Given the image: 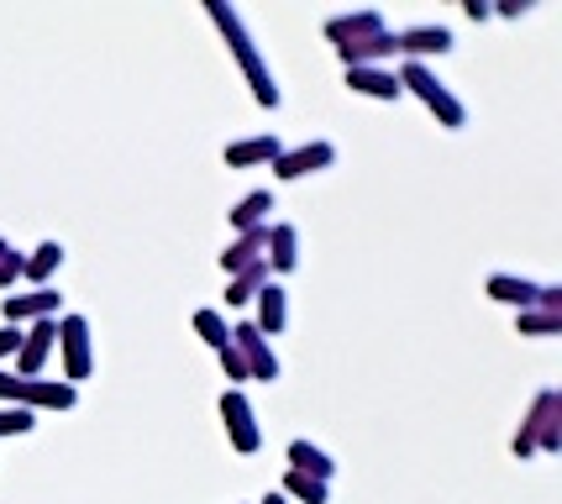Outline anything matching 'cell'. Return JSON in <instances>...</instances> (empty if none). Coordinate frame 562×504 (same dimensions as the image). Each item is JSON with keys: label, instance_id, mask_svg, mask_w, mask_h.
Instances as JSON below:
<instances>
[{"label": "cell", "instance_id": "obj_5", "mask_svg": "<svg viewBox=\"0 0 562 504\" xmlns=\"http://www.w3.org/2000/svg\"><path fill=\"white\" fill-rule=\"evenodd\" d=\"M58 352H64V384L79 389V379H90L95 368V341L85 315H58Z\"/></svg>", "mask_w": 562, "mask_h": 504}, {"label": "cell", "instance_id": "obj_26", "mask_svg": "<svg viewBox=\"0 0 562 504\" xmlns=\"http://www.w3.org/2000/svg\"><path fill=\"white\" fill-rule=\"evenodd\" d=\"M216 358H221V373L232 379V389H243V384H247V362H243V352H237V347L226 341V347H221Z\"/></svg>", "mask_w": 562, "mask_h": 504}, {"label": "cell", "instance_id": "obj_16", "mask_svg": "<svg viewBox=\"0 0 562 504\" xmlns=\"http://www.w3.org/2000/svg\"><path fill=\"white\" fill-rule=\"evenodd\" d=\"M263 336H279L284 326H290V294H284V284H263L258 289V321H252Z\"/></svg>", "mask_w": 562, "mask_h": 504}, {"label": "cell", "instance_id": "obj_28", "mask_svg": "<svg viewBox=\"0 0 562 504\" xmlns=\"http://www.w3.org/2000/svg\"><path fill=\"white\" fill-rule=\"evenodd\" d=\"M537 311H547V315H562V289H558V284H541V294H537Z\"/></svg>", "mask_w": 562, "mask_h": 504}, {"label": "cell", "instance_id": "obj_24", "mask_svg": "<svg viewBox=\"0 0 562 504\" xmlns=\"http://www.w3.org/2000/svg\"><path fill=\"white\" fill-rule=\"evenodd\" d=\"M515 332H520V336H562V315H547V311H515Z\"/></svg>", "mask_w": 562, "mask_h": 504}, {"label": "cell", "instance_id": "obj_1", "mask_svg": "<svg viewBox=\"0 0 562 504\" xmlns=\"http://www.w3.org/2000/svg\"><path fill=\"white\" fill-rule=\"evenodd\" d=\"M205 16L221 26V37H226V48H232V58H237V69L247 74V85H252V100L263 105V111H279V85H273V69L269 58H263V48L252 43V32H247V22L237 16V5H226V0H205Z\"/></svg>", "mask_w": 562, "mask_h": 504}, {"label": "cell", "instance_id": "obj_15", "mask_svg": "<svg viewBox=\"0 0 562 504\" xmlns=\"http://www.w3.org/2000/svg\"><path fill=\"white\" fill-rule=\"evenodd\" d=\"M269 273H294L300 268V226L294 221H279L269 226V253H263Z\"/></svg>", "mask_w": 562, "mask_h": 504}, {"label": "cell", "instance_id": "obj_27", "mask_svg": "<svg viewBox=\"0 0 562 504\" xmlns=\"http://www.w3.org/2000/svg\"><path fill=\"white\" fill-rule=\"evenodd\" d=\"M22 253H16V247H5V253H0V289H11L16 284V279H22Z\"/></svg>", "mask_w": 562, "mask_h": 504}, {"label": "cell", "instance_id": "obj_17", "mask_svg": "<svg viewBox=\"0 0 562 504\" xmlns=\"http://www.w3.org/2000/svg\"><path fill=\"white\" fill-rule=\"evenodd\" d=\"M290 468H294V473H305V479H321V483L337 479V462H331V452H321L316 441H305V436H294V441H290Z\"/></svg>", "mask_w": 562, "mask_h": 504}, {"label": "cell", "instance_id": "obj_32", "mask_svg": "<svg viewBox=\"0 0 562 504\" xmlns=\"http://www.w3.org/2000/svg\"><path fill=\"white\" fill-rule=\"evenodd\" d=\"M263 504H290V500H284V494H269V500H263Z\"/></svg>", "mask_w": 562, "mask_h": 504}, {"label": "cell", "instance_id": "obj_2", "mask_svg": "<svg viewBox=\"0 0 562 504\" xmlns=\"http://www.w3.org/2000/svg\"><path fill=\"white\" fill-rule=\"evenodd\" d=\"M510 452L515 457H537V452H562V394L558 389H541L531 410H526V421H520V432L510 436Z\"/></svg>", "mask_w": 562, "mask_h": 504}, {"label": "cell", "instance_id": "obj_11", "mask_svg": "<svg viewBox=\"0 0 562 504\" xmlns=\"http://www.w3.org/2000/svg\"><path fill=\"white\" fill-rule=\"evenodd\" d=\"M394 48L405 53V64H426L431 53H452L458 48V37L447 32V26H431V22H420V26H405V32H394Z\"/></svg>", "mask_w": 562, "mask_h": 504}, {"label": "cell", "instance_id": "obj_10", "mask_svg": "<svg viewBox=\"0 0 562 504\" xmlns=\"http://www.w3.org/2000/svg\"><path fill=\"white\" fill-rule=\"evenodd\" d=\"M379 32H390V22H384V11H373V5H363V11H347V16H331V22H326V43H331V48H352V43H368V37H379Z\"/></svg>", "mask_w": 562, "mask_h": 504}, {"label": "cell", "instance_id": "obj_4", "mask_svg": "<svg viewBox=\"0 0 562 504\" xmlns=\"http://www.w3.org/2000/svg\"><path fill=\"white\" fill-rule=\"evenodd\" d=\"M0 400L37 415V410H74L79 405V389L64 384V379H16V373L0 368Z\"/></svg>", "mask_w": 562, "mask_h": 504}, {"label": "cell", "instance_id": "obj_33", "mask_svg": "<svg viewBox=\"0 0 562 504\" xmlns=\"http://www.w3.org/2000/svg\"><path fill=\"white\" fill-rule=\"evenodd\" d=\"M5 247H11V242H5V237H0V253H5Z\"/></svg>", "mask_w": 562, "mask_h": 504}, {"label": "cell", "instance_id": "obj_30", "mask_svg": "<svg viewBox=\"0 0 562 504\" xmlns=\"http://www.w3.org/2000/svg\"><path fill=\"white\" fill-rule=\"evenodd\" d=\"M463 11L473 16V22H490V16H494V5H490V0H468Z\"/></svg>", "mask_w": 562, "mask_h": 504}, {"label": "cell", "instance_id": "obj_21", "mask_svg": "<svg viewBox=\"0 0 562 504\" xmlns=\"http://www.w3.org/2000/svg\"><path fill=\"white\" fill-rule=\"evenodd\" d=\"M263 284H269V264H252V268H243V273H232V279H226V305H232V311H237V305H252Z\"/></svg>", "mask_w": 562, "mask_h": 504}, {"label": "cell", "instance_id": "obj_25", "mask_svg": "<svg viewBox=\"0 0 562 504\" xmlns=\"http://www.w3.org/2000/svg\"><path fill=\"white\" fill-rule=\"evenodd\" d=\"M32 426H37V415H32V410L0 405V436H26Z\"/></svg>", "mask_w": 562, "mask_h": 504}, {"label": "cell", "instance_id": "obj_13", "mask_svg": "<svg viewBox=\"0 0 562 504\" xmlns=\"http://www.w3.org/2000/svg\"><path fill=\"white\" fill-rule=\"evenodd\" d=\"M279 153H284V143L273 137V132H263V137H243V143H226V168H258V164H279Z\"/></svg>", "mask_w": 562, "mask_h": 504}, {"label": "cell", "instance_id": "obj_7", "mask_svg": "<svg viewBox=\"0 0 562 504\" xmlns=\"http://www.w3.org/2000/svg\"><path fill=\"white\" fill-rule=\"evenodd\" d=\"M232 347L243 352L247 379H258V384H273V379H279V358H273L269 336L258 332L252 321H237V326H232Z\"/></svg>", "mask_w": 562, "mask_h": 504}, {"label": "cell", "instance_id": "obj_20", "mask_svg": "<svg viewBox=\"0 0 562 504\" xmlns=\"http://www.w3.org/2000/svg\"><path fill=\"white\" fill-rule=\"evenodd\" d=\"M58 268H64V242H43V247L22 264V279L32 289H48V279L58 273Z\"/></svg>", "mask_w": 562, "mask_h": 504}, {"label": "cell", "instance_id": "obj_22", "mask_svg": "<svg viewBox=\"0 0 562 504\" xmlns=\"http://www.w3.org/2000/svg\"><path fill=\"white\" fill-rule=\"evenodd\" d=\"M284 500L294 504H331V483H321V479H305V473H284V489H279Z\"/></svg>", "mask_w": 562, "mask_h": 504}, {"label": "cell", "instance_id": "obj_31", "mask_svg": "<svg viewBox=\"0 0 562 504\" xmlns=\"http://www.w3.org/2000/svg\"><path fill=\"white\" fill-rule=\"evenodd\" d=\"M494 11H499V16H526V11H531V0H505V5H494Z\"/></svg>", "mask_w": 562, "mask_h": 504}, {"label": "cell", "instance_id": "obj_19", "mask_svg": "<svg viewBox=\"0 0 562 504\" xmlns=\"http://www.w3.org/2000/svg\"><path fill=\"white\" fill-rule=\"evenodd\" d=\"M269 211H273V190H252L237 200V211H226L232 232H252V226H269Z\"/></svg>", "mask_w": 562, "mask_h": 504}, {"label": "cell", "instance_id": "obj_8", "mask_svg": "<svg viewBox=\"0 0 562 504\" xmlns=\"http://www.w3.org/2000/svg\"><path fill=\"white\" fill-rule=\"evenodd\" d=\"M53 347H58V321H32V326H22V347H16V379H43Z\"/></svg>", "mask_w": 562, "mask_h": 504}, {"label": "cell", "instance_id": "obj_6", "mask_svg": "<svg viewBox=\"0 0 562 504\" xmlns=\"http://www.w3.org/2000/svg\"><path fill=\"white\" fill-rule=\"evenodd\" d=\"M221 426H226V441H232V452L252 457L263 447V426H258V410L247 400L243 389H226L221 394Z\"/></svg>", "mask_w": 562, "mask_h": 504}, {"label": "cell", "instance_id": "obj_23", "mask_svg": "<svg viewBox=\"0 0 562 504\" xmlns=\"http://www.w3.org/2000/svg\"><path fill=\"white\" fill-rule=\"evenodd\" d=\"M195 336L200 341H205V347H226V341H232V326H226V315L221 311H195Z\"/></svg>", "mask_w": 562, "mask_h": 504}, {"label": "cell", "instance_id": "obj_18", "mask_svg": "<svg viewBox=\"0 0 562 504\" xmlns=\"http://www.w3.org/2000/svg\"><path fill=\"white\" fill-rule=\"evenodd\" d=\"M347 90L352 96H368V100H400V79L394 69H347Z\"/></svg>", "mask_w": 562, "mask_h": 504}, {"label": "cell", "instance_id": "obj_12", "mask_svg": "<svg viewBox=\"0 0 562 504\" xmlns=\"http://www.w3.org/2000/svg\"><path fill=\"white\" fill-rule=\"evenodd\" d=\"M331 164H337V147L326 143V137H316V143H305V147H284L273 173L279 179H305V173H321V168H331Z\"/></svg>", "mask_w": 562, "mask_h": 504}, {"label": "cell", "instance_id": "obj_14", "mask_svg": "<svg viewBox=\"0 0 562 504\" xmlns=\"http://www.w3.org/2000/svg\"><path fill=\"white\" fill-rule=\"evenodd\" d=\"M484 294H490V300H499V305H515V311H537L541 284H537V279H520V273H490Z\"/></svg>", "mask_w": 562, "mask_h": 504}, {"label": "cell", "instance_id": "obj_9", "mask_svg": "<svg viewBox=\"0 0 562 504\" xmlns=\"http://www.w3.org/2000/svg\"><path fill=\"white\" fill-rule=\"evenodd\" d=\"M0 311H5V321L11 326H32V321H58V311H64V294L58 289H32V294H5L0 300Z\"/></svg>", "mask_w": 562, "mask_h": 504}, {"label": "cell", "instance_id": "obj_3", "mask_svg": "<svg viewBox=\"0 0 562 504\" xmlns=\"http://www.w3.org/2000/svg\"><path fill=\"white\" fill-rule=\"evenodd\" d=\"M394 79H400V90H411V96H416L420 105L437 116V126H447V132H463V126H468V105L452 96L447 85H441L431 64H405Z\"/></svg>", "mask_w": 562, "mask_h": 504}, {"label": "cell", "instance_id": "obj_29", "mask_svg": "<svg viewBox=\"0 0 562 504\" xmlns=\"http://www.w3.org/2000/svg\"><path fill=\"white\" fill-rule=\"evenodd\" d=\"M16 347H22V326H5V332H0V362L16 358Z\"/></svg>", "mask_w": 562, "mask_h": 504}]
</instances>
